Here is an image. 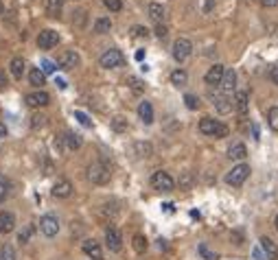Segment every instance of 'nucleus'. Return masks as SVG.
<instances>
[{
	"instance_id": "nucleus-32",
	"label": "nucleus",
	"mask_w": 278,
	"mask_h": 260,
	"mask_svg": "<svg viewBox=\"0 0 278 260\" xmlns=\"http://www.w3.org/2000/svg\"><path fill=\"white\" fill-rule=\"evenodd\" d=\"M112 129H114V131H119V134L127 131V120H125L123 116H116V118H112Z\"/></svg>"
},
{
	"instance_id": "nucleus-47",
	"label": "nucleus",
	"mask_w": 278,
	"mask_h": 260,
	"mask_svg": "<svg viewBox=\"0 0 278 260\" xmlns=\"http://www.w3.org/2000/svg\"><path fill=\"white\" fill-rule=\"evenodd\" d=\"M252 254H254V260H265V256H263V252L259 247H254V252H252Z\"/></svg>"
},
{
	"instance_id": "nucleus-50",
	"label": "nucleus",
	"mask_w": 278,
	"mask_h": 260,
	"mask_svg": "<svg viewBox=\"0 0 278 260\" xmlns=\"http://www.w3.org/2000/svg\"><path fill=\"white\" fill-rule=\"evenodd\" d=\"M7 136V127H4V122H0V138Z\"/></svg>"
},
{
	"instance_id": "nucleus-56",
	"label": "nucleus",
	"mask_w": 278,
	"mask_h": 260,
	"mask_svg": "<svg viewBox=\"0 0 278 260\" xmlns=\"http://www.w3.org/2000/svg\"><path fill=\"white\" fill-rule=\"evenodd\" d=\"M2 11H4V7H2V2H0V15H2Z\"/></svg>"
},
{
	"instance_id": "nucleus-22",
	"label": "nucleus",
	"mask_w": 278,
	"mask_h": 260,
	"mask_svg": "<svg viewBox=\"0 0 278 260\" xmlns=\"http://www.w3.org/2000/svg\"><path fill=\"white\" fill-rule=\"evenodd\" d=\"M215 107L219 114H228V111H232V101L228 96H215Z\"/></svg>"
},
{
	"instance_id": "nucleus-10",
	"label": "nucleus",
	"mask_w": 278,
	"mask_h": 260,
	"mask_svg": "<svg viewBox=\"0 0 278 260\" xmlns=\"http://www.w3.org/2000/svg\"><path fill=\"white\" fill-rule=\"evenodd\" d=\"M105 245H108L110 252H120V247H123V238H120V232L116 227L110 225L105 229Z\"/></svg>"
},
{
	"instance_id": "nucleus-39",
	"label": "nucleus",
	"mask_w": 278,
	"mask_h": 260,
	"mask_svg": "<svg viewBox=\"0 0 278 260\" xmlns=\"http://www.w3.org/2000/svg\"><path fill=\"white\" fill-rule=\"evenodd\" d=\"M103 4L110 11H120V9H123V2H120V0H103Z\"/></svg>"
},
{
	"instance_id": "nucleus-1",
	"label": "nucleus",
	"mask_w": 278,
	"mask_h": 260,
	"mask_svg": "<svg viewBox=\"0 0 278 260\" xmlns=\"http://www.w3.org/2000/svg\"><path fill=\"white\" fill-rule=\"evenodd\" d=\"M199 131L204 136H210V138H226L228 136V127L224 125V122L215 120V118H201L199 120Z\"/></svg>"
},
{
	"instance_id": "nucleus-44",
	"label": "nucleus",
	"mask_w": 278,
	"mask_h": 260,
	"mask_svg": "<svg viewBox=\"0 0 278 260\" xmlns=\"http://www.w3.org/2000/svg\"><path fill=\"white\" fill-rule=\"evenodd\" d=\"M156 35H158V37H166V27L164 24H158V27H156Z\"/></svg>"
},
{
	"instance_id": "nucleus-27",
	"label": "nucleus",
	"mask_w": 278,
	"mask_h": 260,
	"mask_svg": "<svg viewBox=\"0 0 278 260\" xmlns=\"http://www.w3.org/2000/svg\"><path fill=\"white\" fill-rule=\"evenodd\" d=\"M186 81H189V74H186L182 68H178V70H173V73H171V83L178 85V88L186 85Z\"/></svg>"
},
{
	"instance_id": "nucleus-35",
	"label": "nucleus",
	"mask_w": 278,
	"mask_h": 260,
	"mask_svg": "<svg viewBox=\"0 0 278 260\" xmlns=\"http://www.w3.org/2000/svg\"><path fill=\"white\" fill-rule=\"evenodd\" d=\"M267 122H270V127L274 131H278V107H272L270 114H267Z\"/></svg>"
},
{
	"instance_id": "nucleus-55",
	"label": "nucleus",
	"mask_w": 278,
	"mask_h": 260,
	"mask_svg": "<svg viewBox=\"0 0 278 260\" xmlns=\"http://www.w3.org/2000/svg\"><path fill=\"white\" fill-rule=\"evenodd\" d=\"M274 227L278 229V214H276V217H274Z\"/></svg>"
},
{
	"instance_id": "nucleus-23",
	"label": "nucleus",
	"mask_w": 278,
	"mask_h": 260,
	"mask_svg": "<svg viewBox=\"0 0 278 260\" xmlns=\"http://www.w3.org/2000/svg\"><path fill=\"white\" fill-rule=\"evenodd\" d=\"M149 18L154 20V22H162V18H164V7L162 4H158V2H151L149 4Z\"/></svg>"
},
{
	"instance_id": "nucleus-36",
	"label": "nucleus",
	"mask_w": 278,
	"mask_h": 260,
	"mask_svg": "<svg viewBox=\"0 0 278 260\" xmlns=\"http://www.w3.org/2000/svg\"><path fill=\"white\" fill-rule=\"evenodd\" d=\"M0 260H16V252H13L11 245H4L0 249Z\"/></svg>"
},
{
	"instance_id": "nucleus-18",
	"label": "nucleus",
	"mask_w": 278,
	"mask_h": 260,
	"mask_svg": "<svg viewBox=\"0 0 278 260\" xmlns=\"http://www.w3.org/2000/svg\"><path fill=\"white\" fill-rule=\"evenodd\" d=\"M138 116L145 125H151V122H154V105H151L149 101H143V103L138 105Z\"/></svg>"
},
{
	"instance_id": "nucleus-7",
	"label": "nucleus",
	"mask_w": 278,
	"mask_h": 260,
	"mask_svg": "<svg viewBox=\"0 0 278 260\" xmlns=\"http://www.w3.org/2000/svg\"><path fill=\"white\" fill-rule=\"evenodd\" d=\"M40 229H42L44 236L53 238L55 234L59 232V221H57V217H53V214H44V217L40 219Z\"/></svg>"
},
{
	"instance_id": "nucleus-16",
	"label": "nucleus",
	"mask_w": 278,
	"mask_h": 260,
	"mask_svg": "<svg viewBox=\"0 0 278 260\" xmlns=\"http://www.w3.org/2000/svg\"><path fill=\"white\" fill-rule=\"evenodd\" d=\"M16 227V217L11 212H0V234H9Z\"/></svg>"
},
{
	"instance_id": "nucleus-51",
	"label": "nucleus",
	"mask_w": 278,
	"mask_h": 260,
	"mask_svg": "<svg viewBox=\"0 0 278 260\" xmlns=\"http://www.w3.org/2000/svg\"><path fill=\"white\" fill-rule=\"evenodd\" d=\"M189 184H191V175H184L182 177V186H189Z\"/></svg>"
},
{
	"instance_id": "nucleus-48",
	"label": "nucleus",
	"mask_w": 278,
	"mask_h": 260,
	"mask_svg": "<svg viewBox=\"0 0 278 260\" xmlns=\"http://www.w3.org/2000/svg\"><path fill=\"white\" fill-rule=\"evenodd\" d=\"M261 4H263V7H276L278 0H261Z\"/></svg>"
},
{
	"instance_id": "nucleus-45",
	"label": "nucleus",
	"mask_w": 278,
	"mask_h": 260,
	"mask_svg": "<svg viewBox=\"0 0 278 260\" xmlns=\"http://www.w3.org/2000/svg\"><path fill=\"white\" fill-rule=\"evenodd\" d=\"M270 79H272V81H274V83L278 85V64H276V66H274V68H272V70H270Z\"/></svg>"
},
{
	"instance_id": "nucleus-46",
	"label": "nucleus",
	"mask_w": 278,
	"mask_h": 260,
	"mask_svg": "<svg viewBox=\"0 0 278 260\" xmlns=\"http://www.w3.org/2000/svg\"><path fill=\"white\" fill-rule=\"evenodd\" d=\"M9 85V81H7V76H4V73L0 70V88H7Z\"/></svg>"
},
{
	"instance_id": "nucleus-52",
	"label": "nucleus",
	"mask_w": 278,
	"mask_h": 260,
	"mask_svg": "<svg viewBox=\"0 0 278 260\" xmlns=\"http://www.w3.org/2000/svg\"><path fill=\"white\" fill-rule=\"evenodd\" d=\"M57 85H59V90H66L68 85H66V81L64 79H57Z\"/></svg>"
},
{
	"instance_id": "nucleus-31",
	"label": "nucleus",
	"mask_w": 278,
	"mask_h": 260,
	"mask_svg": "<svg viewBox=\"0 0 278 260\" xmlns=\"http://www.w3.org/2000/svg\"><path fill=\"white\" fill-rule=\"evenodd\" d=\"M33 232H35V225H27V227L22 229V232L18 234V243H20V245H27L29 238L33 236Z\"/></svg>"
},
{
	"instance_id": "nucleus-14",
	"label": "nucleus",
	"mask_w": 278,
	"mask_h": 260,
	"mask_svg": "<svg viewBox=\"0 0 278 260\" xmlns=\"http://www.w3.org/2000/svg\"><path fill=\"white\" fill-rule=\"evenodd\" d=\"M224 73H226V68L221 64H215L213 68L206 73V76H204V81L208 85H219L221 83V79H224Z\"/></svg>"
},
{
	"instance_id": "nucleus-8",
	"label": "nucleus",
	"mask_w": 278,
	"mask_h": 260,
	"mask_svg": "<svg viewBox=\"0 0 278 260\" xmlns=\"http://www.w3.org/2000/svg\"><path fill=\"white\" fill-rule=\"evenodd\" d=\"M57 42H59V35H57V31H53V29H44L42 33L38 35V46L42 50L53 48V46H57Z\"/></svg>"
},
{
	"instance_id": "nucleus-12",
	"label": "nucleus",
	"mask_w": 278,
	"mask_h": 260,
	"mask_svg": "<svg viewBox=\"0 0 278 260\" xmlns=\"http://www.w3.org/2000/svg\"><path fill=\"white\" fill-rule=\"evenodd\" d=\"M27 105L29 107H46L50 103V96L46 94L44 90H38V92H31V94H27Z\"/></svg>"
},
{
	"instance_id": "nucleus-34",
	"label": "nucleus",
	"mask_w": 278,
	"mask_h": 260,
	"mask_svg": "<svg viewBox=\"0 0 278 260\" xmlns=\"http://www.w3.org/2000/svg\"><path fill=\"white\" fill-rule=\"evenodd\" d=\"M125 83H127L134 92H143L145 90V83L140 79H136V76H127V81H125Z\"/></svg>"
},
{
	"instance_id": "nucleus-42",
	"label": "nucleus",
	"mask_w": 278,
	"mask_h": 260,
	"mask_svg": "<svg viewBox=\"0 0 278 260\" xmlns=\"http://www.w3.org/2000/svg\"><path fill=\"white\" fill-rule=\"evenodd\" d=\"M131 35H134V37H147L149 31L145 27H131Z\"/></svg>"
},
{
	"instance_id": "nucleus-24",
	"label": "nucleus",
	"mask_w": 278,
	"mask_h": 260,
	"mask_svg": "<svg viewBox=\"0 0 278 260\" xmlns=\"http://www.w3.org/2000/svg\"><path fill=\"white\" fill-rule=\"evenodd\" d=\"M112 31V20L110 18H97L94 20V33H110Z\"/></svg>"
},
{
	"instance_id": "nucleus-54",
	"label": "nucleus",
	"mask_w": 278,
	"mask_h": 260,
	"mask_svg": "<svg viewBox=\"0 0 278 260\" xmlns=\"http://www.w3.org/2000/svg\"><path fill=\"white\" fill-rule=\"evenodd\" d=\"M162 208H164V210H166V212H173V203H164V206H162Z\"/></svg>"
},
{
	"instance_id": "nucleus-21",
	"label": "nucleus",
	"mask_w": 278,
	"mask_h": 260,
	"mask_svg": "<svg viewBox=\"0 0 278 260\" xmlns=\"http://www.w3.org/2000/svg\"><path fill=\"white\" fill-rule=\"evenodd\" d=\"M64 9V0H46V13L48 18H59Z\"/></svg>"
},
{
	"instance_id": "nucleus-25",
	"label": "nucleus",
	"mask_w": 278,
	"mask_h": 260,
	"mask_svg": "<svg viewBox=\"0 0 278 260\" xmlns=\"http://www.w3.org/2000/svg\"><path fill=\"white\" fill-rule=\"evenodd\" d=\"M29 81H31V85H44L46 74H44L42 68H31L29 70Z\"/></svg>"
},
{
	"instance_id": "nucleus-19",
	"label": "nucleus",
	"mask_w": 278,
	"mask_h": 260,
	"mask_svg": "<svg viewBox=\"0 0 278 260\" xmlns=\"http://www.w3.org/2000/svg\"><path fill=\"white\" fill-rule=\"evenodd\" d=\"M245 155H247V149H245V145L243 142H235V145H230V149H228V157L230 160H245Z\"/></svg>"
},
{
	"instance_id": "nucleus-2",
	"label": "nucleus",
	"mask_w": 278,
	"mask_h": 260,
	"mask_svg": "<svg viewBox=\"0 0 278 260\" xmlns=\"http://www.w3.org/2000/svg\"><path fill=\"white\" fill-rule=\"evenodd\" d=\"M110 177H112V173H110V166L105 164V162H92V164L88 166V180L92 184H97V186L108 184Z\"/></svg>"
},
{
	"instance_id": "nucleus-11",
	"label": "nucleus",
	"mask_w": 278,
	"mask_h": 260,
	"mask_svg": "<svg viewBox=\"0 0 278 260\" xmlns=\"http://www.w3.org/2000/svg\"><path fill=\"white\" fill-rule=\"evenodd\" d=\"M81 249L83 254L88 256L90 260H103V249H101V245L94 241V238H88V241L81 243Z\"/></svg>"
},
{
	"instance_id": "nucleus-4",
	"label": "nucleus",
	"mask_w": 278,
	"mask_h": 260,
	"mask_svg": "<svg viewBox=\"0 0 278 260\" xmlns=\"http://www.w3.org/2000/svg\"><path fill=\"white\" fill-rule=\"evenodd\" d=\"M151 186H154L156 190L169 192V190H173L175 182H173V177H171L166 171H156L154 175H151Z\"/></svg>"
},
{
	"instance_id": "nucleus-43",
	"label": "nucleus",
	"mask_w": 278,
	"mask_h": 260,
	"mask_svg": "<svg viewBox=\"0 0 278 260\" xmlns=\"http://www.w3.org/2000/svg\"><path fill=\"white\" fill-rule=\"evenodd\" d=\"M31 120H33L31 127H35V129H38V127H44V122H46V116H33Z\"/></svg>"
},
{
	"instance_id": "nucleus-29",
	"label": "nucleus",
	"mask_w": 278,
	"mask_h": 260,
	"mask_svg": "<svg viewBox=\"0 0 278 260\" xmlns=\"http://www.w3.org/2000/svg\"><path fill=\"white\" fill-rule=\"evenodd\" d=\"M131 243H134V249H136L138 254H145V252H147V238H145L143 234H134Z\"/></svg>"
},
{
	"instance_id": "nucleus-6",
	"label": "nucleus",
	"mask_w": 278,
	"mask_h": 260,
	"mask_svg": "<svg viewBox=\"0 0 278 260\" xmlns=\"http://www.w3.org/2000/svg\"><path fill=\"white\" fill-rule=\"evenodd\" d=\"M191 53H193V44L189 42L186 37H180V39H175V44H173V59L175 61H186L191 57Z\"/></svg>"
},
{
	"instance_id": "nucleus-26",
	"label": "nucleus",
	"mask_w": 278,
	"mask_h": 260,
	"mask_svg": "<svg viewBox=\"0 0 278 260\" xmlns=\"http://www.w3.org/2000/svg\"><path fill=\"white\" fill-rule=\"evenodd\" d=\"M9 68H11V74L16 76V79H22V74H24V61H22V57H13L11 64H9Z\"/></svg>"
},
{
	"instance_id": "nucleus-15",
	"label": "nucleus",
	"mask_w": 278,
	"mask_h": 260,
	"mask_svg": "<svg viewBox=\"0 0 278 260\" xmlns=\"http://www.w3.org/2000/svg\"><path fill=\"white\" fill-rule=\"evenodd\" d=\"M219 88L228 94V92H232L237 88V73L232 68H226V73H224V79H221V83H219Z\"/></svg>"
},
{
	"instance_id": "nucleus-33",
	"label": "nucleus",
	"mask_w": 278,
	"mask_h": 260,
	"mask_svg": "<svg viewBox=\"0 0 278 260\" xmlns=\"http://www.w3.org/2000/svg\"><path fill=\"white\" fill-rule=\"evenodd\" d=\"M199 256L204 258V260H219V256H217L215 252H210L208 245H204V243L199 245Z\"/></svg>"
},
{
	"instance_id": "nucleus-37",
	"label": "nucleus",
	"mask_w": 278,
	"mask_h": 260,
	"mask_svg": "<svg viewBox=\"0 0 278 260\" xmlns=\"http://www.w3.org/2000/svg\"><path fill=\"white\" fill-rule=\"evenodd\" d=\"M184 103H186L189 110H197V107H199V99H197L195 94H186L184 96Z\"/></svg>"
},
{
	"instance_id": "nucleus-49",
	"label": "nucleus",
	"mask_w": 278,
	"mask_h": 260,
	"mask_svg": "<svg viewBox=\"0 0 278 260\" xmlns=\"http://www.w3.org/2000/svg\"><path fill=\"white\" fill-rule=\"evenodd\" d=\"M252 134H254V140H259L261 131H259V127H256V125H252Z\"/></svg>"
},
{
	"instance_id": "nucleus-9",
	"label": "nucleus",
	"mask_w": 278,
	"mask_h": 260,
	"mask_svg": "<svg viewBox=\"0 0 278 260\" xmlns=\"http://www.w3.org/2000/svg\"><path fill=\"white\" fill-rule=\"evenodd\" d=\"M79 64H81V59H79V55L75 53V50H64L57 57V66L64 70H73V68H77Z\"/></svg>"
},
{
	"instance_id": "nucleus-17",
	"label": "nucleus",
	"mask_w": 278,
	"mask_h": 260,
	"mask_svg": "<svg viewBox=\"0 0 278 260\" xmlns=\"http://www.w3.org/2000/svg\"><path fill=\"white\" fill-rule=\"evenodd\" d=\"M261 249L265 252L267 260H278V247H276V243L272 241V238L263 236V238H261Z\"/></svg>"
},
{
	"instance_id": "nucleus-20",
	"label": "nucleus",
	"mask_w": 278,
	"mask_h": 260,
	"mask_svg": "<svg viewBox=\"0 0 278 260\" xmlns=\"http://www.w3.org/2000/svg\"><path fill=\"white\" fill-rule=\"evenodd\" d=\"M62 140L66 142V149H68V151H75V149H79V147H81V136L73 134V131H66Z\"/></svg>"
},
{
	"instance_id": "nucleus-41",
	"label": "nucleus",
	"mask_w": 278,
	"mask_h": 260,
	"mask_svg": "<svg viewBox=\"0 0 278 260\" xmlns=\"http://www.w3.org/2000/svg\"><path fill=\"white\" fill-rule=\"evenodd\" d=\"M75 118H77L79 122H81V125H83V127H92V120H90V118H88V116H85V114H83V111H75Z\"/></svg>"
},
{
	"instance_id": "nucleus-28",
	"label": "nucleus",
	"mask_w": 278,
	"mask_h": 260,
	"mask_svg": "<svg viewBox=\"0 0 278 260\" xmlns=\"http://www.w3.org/2000/svg\"><path fill=\"white\" fill-rule=\"evenodd\" d=\"M235 103H237L239 114H247V92H237Z\"/></svg>"
},
{
	"instance_id": "nucleus-5",
	"label": "nucleus",
	"mask_w": 278,
	"mask_h": 260,
	"mask_svg": "<svg viewBox=\"0 0 278 260\" xmlns=\"http://www.w3.org/2000/svg\"><path fill=\"white\" fill-rule=\"evenodd\" d=\"M247 177H250V166L247 164H237L228 175H226V184H230V186H241Z\"/></svg>"
},
{
	"instance_id": "nucleus-38",
	"label": "nucleus",
	"mask_w": 278,
	"mask_h": 260,
	"mask_svg": "<svg viewBox=\"0 0 278 260\" xmlns=\"http://www.w3.org/2000/svg\"><path fill=\"white\" fill-rule=\"evenodd\" d=\"M136 151L140 153V157H149L151 155V145H147V142H138V145H136Z\"/></svg>"
},
{
	"instance_id": "nucleus-3",
	"label": "nucleus",
	"mask_w": 278,
	"mask_h": 260,
	"mask_svg": "<svg viewBox=\"0 0 278 260\" xmlns=\"http://www.w3.org/2000/svg\"><path fill=\"white\" fill-rule=\"evenodd\" d=\"M123 53L120 50H116V48H110V50H105L103 55H101V59H99V64H101V68H108V70H112V68H119V66H123Z\"/></svg>"
},
{
	"instance_id": "nucleus-40",
	"label": "nucleus",
	"mask_w": 278,
	"mask_h": 260,
	"mask_svg": "<svg viewBox=\"0 0 278 260\" xmlns=\"http://www.w3.org/2000/svg\"><path fill=\"white\" fill-rule=\"evenodd\" d=\"M42 70H44V74H53L55 70H57V64H53L50 59H44L42 61Z\"/></svg>"
},
{
	"instance_id": "nucleus-30",
	"label": "nucleus",
	"mask_w": 278,
	"mask_h": 260,
	"mask_svg": "<svg viewBox=\"0 0 278 260\" xmlns=\"http://www.w3.org/2000/svg\"><path fill=\"white\" fill-rule=\"evenodd\" d=\"M9 190H11V184H9V180L2 173H0V201H4V199L9 197Z\"/></svg>"
},
{
	"instance_id": "nucleus-53",
	"label": "nucleus",
	"mask_w": 278,
	"mask_h": 260,
	"mask_svg": "<svg viewBox=\"0 0 278 260\" xmlns=\"http://www.w3.org/2000/svg\"><path fill=\"white\" fill-rule=\"evenodd\" d=\"M143 57H145V50H136V59L143 61Z\"/></svg>"
},
{
	"instance_id": "nucleus-13",
	"label": "nucleus",
	"mask_w": 278,
	"mask_h": 260,
	"mask_svg": "<svg viewBox=\"0 0 278 260\" xmlns=\"http://www.w3.org/2000/svg\"><path fill=\"white\" fill-rule=\"evenodd\" d=\"M70 195H73V184H70L68 180H57L53 186V197L57 199H68Z\"/></svg>"
}]
</instances>
